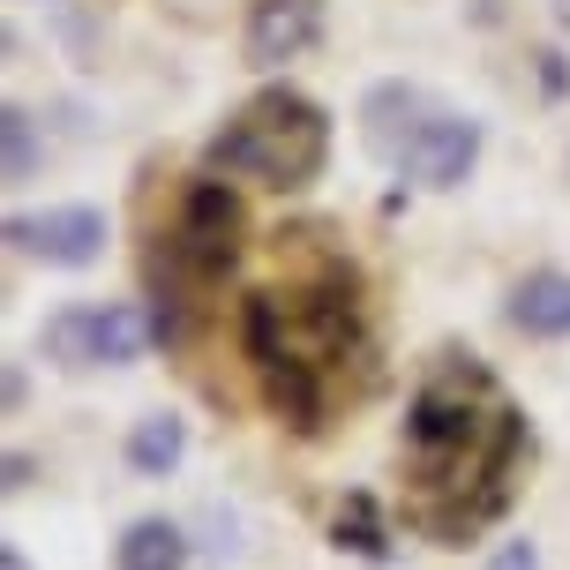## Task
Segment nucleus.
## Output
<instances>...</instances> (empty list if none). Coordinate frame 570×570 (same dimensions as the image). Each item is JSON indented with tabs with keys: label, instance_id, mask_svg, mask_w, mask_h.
Listing matches in <instances>:
<instances>
[{
	"label": "nucleus",
	"instance_id": "obj_16",
	"mask_svg": "<svg viewBox=\"0 0 570 570\" xmlns=\"http://www.w3.org/2000/svg\"><path fill=\"white\" fill-rule=\"evenodd\" d=\"M0 570H30V563H23V548H0Z\"/></svg>",
	"mask_w": 570,
	"mask_h": 570
},
{
	"label": "nucleus",
	"instance_id": "obj_12",
	"mask_svg": "<svg viewBox=\"0 0 570 570\" xmlns=\"http://www.w3.org/2000/svg\"><path fill=\"white\" fill-rule=\"evenodd\" d=\"M180 458H188V421H180V413H150V421H136V435H128V465H136V473L166 481Z\"/></svg>",
	"mask_w": 570,
	"mask_h": 570
},
{
	"label": "nucleus",
	"instance_id": "obj_10",
	"mask_svg": "<svg viewBox=\"0 0 570 570\" xmlns=\"http://www.w3.org/2000/svg\"><path fill=\"white\" fill-rule=\"evenodd\" d=\"M511 323L525 338H570V271H533L511 285Z\"/></svg>",
	"mask_w": 570,
	"mask_h": 570
},
{
	"label": "nucleus",
	"instance_id": "obj_17",
	"mask_svg": "<svg viewBox=\"0 0 570 570\" xmlns=\"http://www.w3.org/2000/svg\"><path fill=\"white\" fill-rule=\"evenodd\" d=\"M46 8H53V0H46Z\"/></svg>",
	"mask_w": 570,
	"mask_h": 570
},
{
	"label": "nucleus",
	"instance_id": "obj_2",
	"mask_svg": "<svg viewBox=\"0 0 570 570\" xmlns=\"http://www.w3.org/2000/svg\"><path fill=\"white\" fill-rule=\"evenodd\" d=\"M399 473H405V525L435 548L481 541L518 503L525 413L488 361L443 353L421 375L399 428Z\"/></svg>",
	"mask_w": 570,
	"mask_h": 570
},
{
	"label": "nucleus",
	"instance_id": "obj_5",
	"mask_svg": "<svg viewBox=\"0 0 570 570\" xmlns=\"http://www.w3.org/2000/svg\"><path fill=\"white\" fill-rule=\"evenodd\" d=\"M142 338H150V315H136L128 301L60 308V315H46V331H38L46 361H60V368H128L142 353Z\"/></svg>",
	"mask_w": 570,
	"mask_h": 570
},
{
	"label": "nucleus",
	"instance_id": "obj_8",
	"mask_svg": "<svg viewBox=\"0 0 570 570\" xmlns=\"http://www.w3.org/2000/svg\"><path fill=\"white\" fill-rule=\"evenodd\" d=\"M323 38V0H256L248 8V60L256 68H285Z\"/></svg>",
	"mask_w": 570,
	"mask_h": 570
},
{
	"label": "nucleus",
	"instance_id": "obj_15",
	"mask_svg": "<svg viewBox=\"0 0 570 570\" xmlns=\"http://www.w3.org/2000/svg\"><path fill=\"white\" fill-rule=\"evenodd\" d=\"M488 570H541V556H533V541H511V548H503V556H495Z\"/></svg>",
	"mask_w": 570,
	"mask_h": 570
},
{
	"label": "nucleus",
	"instance_id": "obj_14",
	"mask_svg": "<svg viewBox=\"0 0 570 570\" xmlns=\"http://www.w3.org/2000/svg\"><path fill=\"white\" fill-rule=\"evenodd\" d=\"M338 541H345V548H361V556H383V533H375V503H368V495H345Z\"/></svg>",
	"mask_w": 570,
	"mask_h": 570
},
{
	"label": "nucleus",
	"instance_id": "obj_1",
	"mask_svg": "<svg viewBox=\"0 0 570 570\" xmlns=\"http://www.w3.org/2000/svg\"><path fill=\"white\" fill-rule=\"evenodd\" d=\"M240 353L263 413L285 435H331L383 375L361 271L338 248H301L285 278H263L240 301Z\"/></svg>",
	"mask_w": 570,
	"mask_h": 570
},
{
	"label": "nucleus",
	"instance_id": "obj_3",
	"mask_svg": "<svg viewBox=\"0 0 570 570\" xmlns=\"http://www.w3.org/2000/svg\"><path fill=\"white\" fill-rule=\"evenodd\" d=\"M240 196H233L218 173H203L180 188V210H173V226L158 233V248L142 263V278H150V338L180 353L188 331H196V308L210 285H226V271L240 263Z\"/></svg>",
	"mask_w": 570,
	"mask_h": 570
},
{
	"label": "nucleus",
	"instance_id": "obj_13",
	"mask_svg": "<svg viewBox=\"0 0 570 570\" xmlns=\"http://www.w3.org/2000/svg\"><path fill=\"white\" fill-rule=\"evenodd\" d=\"M38 166H46V142H38V120H30L23 106H8V114H0V173H8V188H23V180H38Z\"/></svg>",
	"mask_w": 570,
	"mask_h": 570
},
{
	"label": "nucleus",
	"instance_id": "obj_7",
	"mask_svg": "<svg viewBox=\"0 0 570 570\" xmlns=\"http://www.w3.org/2000/svg\"><path fill=\"white\" fill-rule=\"evenodd\" d=\"M473 166H481V120H465V114H435L399 150V173L421 180V188H465Z\"/></svg>",
	"mask_w": 570,
	"mask_h": 570
},
{
	"label": "nucleus",
	"instance_id": "obj_9",
	"mask_svg": "<svg viewBox=\"0 0 570 570\" xmlns=\"http://www.w3.org/2000/svg\"><path fill=\"white\" fill-rule=\"evenodd\" d=\"M428 120H435V106H428L413 83H375V90H368V106H361V128H368V142L383 150V158H391V166H399V150L421 136Z\"/></svg>",
	"mask_w": 570,
	"mask_h": 570
},
{
	"label": "nucleus",
	"instance_id": "obj_4",
	"mask_svg": "<svg viewBox=\"0 0 570 570\" xmlns=\"http://www.w3.org/2000/svg\"><path fill=\"white\" fill-rule=\"evenodd\" d=\"M323 158H331V120H323L315 98H301V90H285V83L256 90L210 136V150H203L210 173L256 180V188H308L315 173H323Z\"/></svg>",
	"mask_w": 570,
	"mask_h": 570
},
{
	"label": "nucleus",
	"instance_id": "obj_6",
	"mask_svg": "<svg viewBox=\"0 0 570 570\" xmlns=\"http://www.w3.org/2000/svg\"><path fill=\"white\" fill-rule=\"evenodd\" d=\"M16 256H38L53 271H83L106 256V210L98 203H60V210H16L8 218Z\"/></svg>",
	"mask_w": 570,
	"mask_h": 570
},
{
	"label": "nucleus",
	"instance_id": "obj_11",
	"mask_svg": "<svg viewBox=\"0 0 570 570\" xmlns=\"http://www.w3.org/2000/svg\"><path fill=\"white\" fill-rule=\"evenodd\" d=\"M120 570H188V533L173 518H136L120 533Z\"/></svg>",
	"mask_w": 570,
	"mask_h": 570
}]
</instances>
